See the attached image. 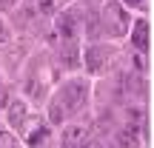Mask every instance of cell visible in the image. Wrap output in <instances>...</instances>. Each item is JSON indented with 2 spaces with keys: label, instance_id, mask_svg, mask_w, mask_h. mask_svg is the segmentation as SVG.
I'll use <instances>...</instances> for the list:
<instances>
[{
  "label": "cell",
  "instance_id": "cell-16",
  "mask_svg": "<svg viewBox=\"0 0 154 148\" xmlns=\"http://www.w3.org/2000/svg\"><path fill=\"white\" fill-rule=\"evenodd\" d=\"M0 3H3V6H14L17 0H0Z\"/></svg>",
  "mask_w": 154,
  "mask_h": 148
},
{
  "label": "cell",
  "instance_id": "cell-5",
  "mask_svg": "<svg viewBox=\"0 0 154 148\" xmlns=\"http://www.w3.org/2000/svg\"><path fill=\"white\" fill-rule=\"evenodd\" d=\"M57 34H60V40H66V43H74L77 40V20H74V14H60L57 17Z\"/></svg>",
  "mask_w": 154,
  "mask_h": 148
},
{
  "label": "cell",
  "instance_id": "cell-13",
  "mask_svg": "<svg viewBox=\"0 0 154 148\" xmlns=\"http://www.w3.org/2000/svg\"><path fill=\"white\" fill-rule=\"evenodd\" d=\"M63 117H66V111H63V105L54 100V103H51V122H60Z\"/></svg>",
  "mask_w": 154,
  "mask_h": 148
},
{
  "label": "cell",
  "instance_id": "cell-18",
  "mask_svg": "<svg viewBox=\"0 0 154 148\" xmlns=\"http://www.w3.org/2000/svg\"><path fill=\"white\" fill-rule=\"evenodd\" d=\"M128 3H131V6H134V3H140V0H128Z\"/></svg>",
  "mask_w": 154,
  "mask_h": 148
},
{
  "label": "cell",
  "instance_id": "cell-17",
  "mask_svg": "<svg viewBox=\"0 0 154 148\" xmlns=\"http://www.w3.org/2000/svg\"><path fill=\"white\" fill-rule=\"evenodd\" d=\"M3 103H6V94H3V91H0V105H3Z\"/></svg>",
  "mask_w": 154,
  "mask_h": 148
},
{
  "label": "cell",
  "instance_id": "cell-2",
  "mask_svg": "<svg viewBox=\"0 0 154 148\" xmlns=\"http://www.w3.org/2000/svg\"><path fill=\"white\" fill-rule=\"evenodd\" d=\"M57 103L63 105V111H80L83 103H86V86H83L80 80L66 83V86L60 88V97H57Z\"/></svg>",
  "mask_w": 154,
  "mask_h": 148
},
{
  "label": "cell",
  "instance_id": "cell-14",
  "mask_svg": "<svg viewBox=\"0 0 154 148\" xmlns=\"http://www.w3.org/2000/svg\"><path fill=\"white\" fill-rule=\"evenodd\" d=\"M29 94H32L34 100H40V94H43V83H34L32 80V83H29Z\"/></svg>",
  "mask_w": 154,
  "mask_h": 148
},
{
  "label": "cell",
  "instance_id": "cell-12",
  "mask_svg": "<svg viewBox=\"0 0 154 148\" xmlns=\"http://www.w3.org/2000/svg\"><path fill=\"white\" fill-rule=\"evenodd\" d=\"M0 148H14V137H11L3 125H0Z\"/></svg>",
  "mask_w": 154,
  "mask_h": 148
},
{
  "label": "cell",
  "instance_id": "cell-10",
  "mask_svg": "<svg viewBox=\"0 0 154 148\" xmlns=\"http://www.w3.org/2000/svg\"><path fill=\"white\" fill-rule=\"evenodd\" d=\"M126 117H128V125H131V128L143 125V108H128Z\"/></svg>",
  "mask_w": 154,
  "mask_h": 148
},
{
  "label": "cell",
  "instance_id": "cell-19",
  "mask_svg": "<svg viewBox=\"0 0 154 148\" xmlns=\"http://www.w3.org/2000/svg\"><path fill=\"white\" fill-rule=\"evenodd\" d=\"M0 91H3V88H0Z\"/></svg>",
  "mask_w": 154,
  "mask_h": 148
},
{
  "label": "cell",
  "instance_id": "cell-8",
  "mask_svg": "<svg viewBox=\"0 0 154 148\" xmlns=\"http://www.w3.org/2000/svg\"><path fill=\"white\" fill-rule=\"evenodd\" d=\"M131 40H134V46H137V51H146V49H149V26H146V20H140L137 26H134Z\"/></svg>",
  "mask_w": 154,
  "mask_h": 148
},
{
  "label": "cell",
  "instance_id": "cell-9",
  "mask_svg": "<svg viewBox=\"0 0 154 148\" xmlns=\"http://www.w3.org/2000/svg\"><path fill=\"white\" fill-rule=\"evenodd\" d=\"M123 88H126L128 94H140V91H143V83H140L137 74H126V77H123Z\"/></svg>",
  "mask_w": 154,
  "mask_h": 148
},
{
  "label": "cell",
  "instance_id": "cell-7",
  "mask_svg": "<svg viewBox=\"0 0 154 148\" xmlns=\"http://www.w3.org/2000/svg\"><path fill=\"white\" fill-rule=\"evenodd\" d=\"M20 131L26 134L29 145H40V143H46V137H49V128H46L43 122H34L32 128H20Z\"/></svg>",
  "mask_w": 154,
  "mask_h": 148
},
{
  "label": "cell",
  "instance_id": "cell-15",
  "mask_svg": "<svg viewBox=\"0 0 154 148\" xmlns=\"http://www.w3.org/2000/svg\"><path fill=\"white\" fill-rule=\"evenodd\" d=\"M6 40H9V32H6V23H0V49L6 46Z\"/></svg>",
  "mask_w": 154,
  "mask_h": 148
},
{
  "label": "cell",
  "instance_id": "cell-6",
  "mask_svg": "<svg viewBox=\"0 0 154 148\" xmlns=\"http://www.w3.org/2000/svg\"><path fill=\"white\" fill-rule=\"evenodd\" d=\"M9 125L14 128V131H20V128L26 125V105H23L20 100H11L9 103Z\"/></svg>",
  "mask_w": 154,
  "mask_h": 148
},
{
  "label": "cell",
  "instance_id": "cell-4",
  "mask_svg": "<svg viewBox=\"0 0 154 148\" xmlns=\"http://www.w3.org/2000/svg\"><path fill=\"white\" fill-rule=\"evenodd\" d=\"M109 66H111V51L109 49H103V46H91V49L86 51V68L91 74H103Z\"/></svg>",
  "mask_w": 154,
  "mask_h": 148
},
{
  "label": "cell",
  "instance_id": "cell-11",
  "mask_svg": "<svg viewBox=\"0 0 154 148\" xmlns=\"http://www.w3.org/2000/svg\"><path fill=\"white\" fill-rule=\"evenodd\" d=\"M134 128H128V131H120V148H134Z\"/></svg>",
  "mask_w": 154,
  "mask_h": 148
},
{
  "label": "cell",
  "instance_id": "cell-1",
  "mask_svg": "<svg viewBox=\"0 0 154 148\" xmlns=\"http://www.w3.org/2000/svg\"><path fill=\"white\" fill-rule=\"evenodd\" d=\"M103 29L111 34V37H123L128 32V14L117 0H109L103 9Z\"/></svg>",
  "mask_w": 154,
  "mask_h": 148
},
{
  "label": "cell",
  "instance_id": "cell-3",
  "mask_svg": "<svg viewBox=\"0 0 154 148\" xmlns=\"http://www.w3.org/2000/svg\"><path fill=\"white\" fill-rule=\"evenodd\" d=\"M88 143H91L88 125H83V122L66 125V131H63V148H88Z\"/></svg>",
  "mask_w": 154,
  "mask_h": 148
}]
</instances>
